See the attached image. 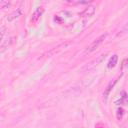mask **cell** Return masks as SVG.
<instances>
[{"label": "cell", "instance_id": "cell-8", "mask_svg": "<svg viewBox=\"0 0 128 128\" xmlns=\"http://www.w3.org/2000/svg\"><path fill=\"white\" fill-rule=\"evenodd\" d=\"M117 61H118V56H117V55H113V56L109 59L108 64H107V67H108L109 69H111V68L115 67V66H116V64H117Z\"/></svg>", "mask_w": 128, "mask_h": 128}, {"label": "cell", "instance_id": "cell-10", "mask_svg": "<svg viewBox=\"0 0 128 128\" xmlns=\"http://www.w3.org/2000/svg\"><path fill=\"white\" fill-rule=\"evenodd\" d=\"M124 109L122 108V107H120V108H118L117 109V113H116V118H117V120H121L122 118H123V115H124Z\"/></svg>", "mask_w": 128, "mask_h": 128}, {"label": "cell", "instance_id": "cell-12", "mask_svg": "<svg viewBox=\"0 0 128 128\" xmlns=\"http://www.w3.org/2000/svg\"><path fill=\"white\" fill-rule=\"evenodd\" d=\"M41 1H46V0H41Z\"/></svg>", "mask_w": 128, "mask_h": 128}, {"label": "cell", "instance_id": "cell-6", "mask_svg": "<svg viewBox=\"0 0 128 128\" xmlns=\"http://www.w3.org/2000/svg\"><path fill=\"white\" fill-rule=\"evenodd\" d=\"M19 16H21V9H17L15 11H13L12 13H10L8 16H7V21L8 22H12L14 21L15 19L19 18Z\"/></svg>", "mask_w": 128, "mask_h": 128}, {"label": "cell", "instance_id": "cell-1", "mask_svg": "<svg viewBox=\"0 0 128 128\" xmlns=\"http://www.w3.org/2000/svg\"><path fill=\"white\" fill-rule=\"evenodd\" d=\"M106 37H107V33H104V34H102V35H100L97 39H95L87 48H86V50H85V52L86 53H91V52H93V51H95L102 43H103V41L106 39Z\"/></svg>", "mask_w": 128, "mask_h": 128}, {"label": "cell", "instance_id": "cell-4", "mask_svg": "<svg viewBox=\"0 0 128 128\" xmlns=\"http://www.w3.org/2000/svg\"><path fill=\"white\" fill-rule=\"evenodd\" d=\"M96 12V7L95 6H88L87 8L84 9V11L81 13V17L82 18H88V17H92Z\"/></svg>", "mask_w": 128, "mask_h": 128}, {"label": "cell", "instance_id": "cell-5", "mask_svg": "<svg viewBox=\"0 0 128 128\" xmlns=\"http://www.w3.org/2000/svg\"><path fill=\"white\" fill-rule=\"evenodd\" d=\"M105 57H106V54H103V55H101L100 57H98L97 59H95L94 61H92L91 63H89L84 69H91V68H93V67H95V66H97L99 63H101L104 59H105Z\"/></svg>", "mask_w": 128, "mask_h": 128}, {"label": "cell", "instance_id": "cell-9", "mask_svg": "<svg viewBox=\"0 0 128 128\" xmlns=\"http://www.w3.org/2000/svg\"><path fill=\"white\" fill-rule=\"evenodd\" d=\"M11 2H12V0H1L0 1V7L2 9H6L11 5Z\"/></svg>", "mask_w": 128, "mask_h": 128}, {"label": "cell", "instance_id": "cell-3", "mask_svg": "<svg viewBox=\"0 0 128 128\" xmlns=\"http://www.w3.org/2000/svg\"><path fill=\"white\" fill-rule=\"evenodd\" d=\"M43 13H44V8H43L42 6L37 7V8L35 9V11L33 12V14H32L31 21H32L33 23H36V22L41 18V16L43 15Z\"/></svg>", "mask_w": 128, "mask_h": 128}, {"label": "cell", "instance_id": "cell-7", "mask_svg": "<svg viewBox=\"0 0 128 128\" xmlns=\"http://www.w3.org/2000/svg\"><path fill=\"white\" fill-rule=\"evenodd\" d=\"M115 83H116V80H115V81H113V82H110V83H109V85L107 86L106 90L104 91V93H103V98H104V100H105V101L107 100V97L109 96V94H110V92H111V90H112L113 86L115 85Z\"/></svg>", "mask_w": 128, "mask_h": 128}, {"label": "cell", "instance_id": "cell-11", "mask_svg": "<svg viewBox=\"0 0 128 128\" xmlns=\"http://www.w3.org/2000/svg\"><path fill=\"white\" fill-rule=\"evenodd\" d=\"M5 32H6V28H5V26H0V42L2 41Z\"/></svg>", "mask_w": 128, "mask_h": 128}, {"label": "cell", "instance_id": "cell-2", "mask_svg": "<svg viewBox=\"0 0 128 128\" xmlns=\"http://www.w3.org/2000/svg\"><path fill=\"white\" fill-rule=\"evenodd\" d=\"M68 45H69V42H66V43H62V44L58 45L57 47H55V48L51 49V50H50L49 52H47L46 54H44V55H43V57H51V56H53L54 54H56V53L60 52L61 50L65 49V48H66Z\"/></svg>", "mask_w": 128, "mask_h": 128}]
</instances>
